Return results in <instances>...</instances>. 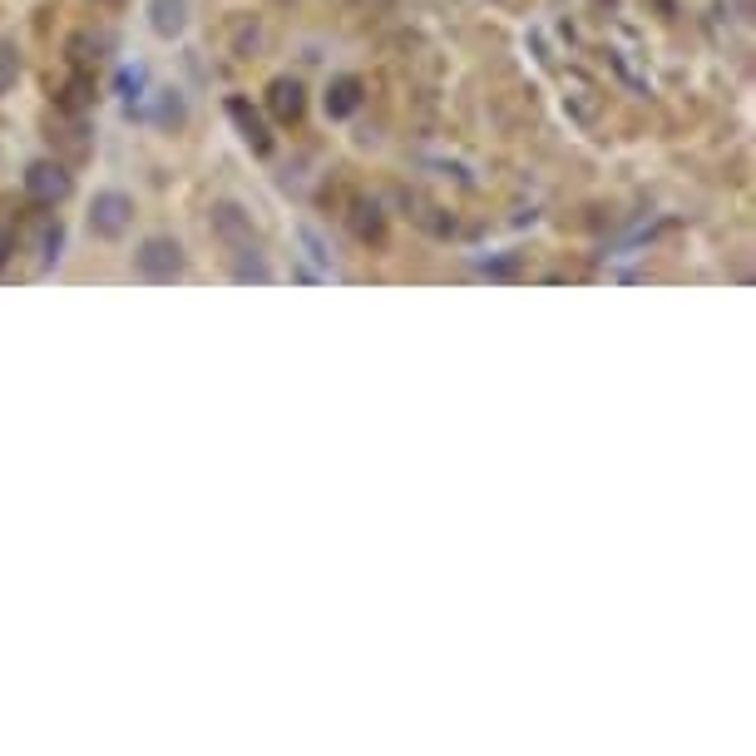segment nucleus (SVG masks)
I'll return each instance as SVG.
<instances>
[{"mask_svg":"<svg viewBox=\"0 0 756 756\" xmlns=\"http://www.w3.org/2000/svg\"><path fill=\"white\" fill-rule=\"evenodd\" d=\"M138 272L154 277V282H174L178 272H184V258H178V242L174 238H148L144 248H138Z\"/></svg>","mask_w":756,"mask_h":756,"instance_id":"obj_1","label":"nucleus"},{"mask_svg":"<svg viewBox=\"0 0 756 756\" xmlns=\"http://www.w3.org/2000/svg\"><path fill=\"white\" fill-rule=\"evenodd\" d=\"M130 213H134V204L124 194H100L90 208V228L100 232V238H120V232L130 228Z\"/></svg>","mask_w":756,"mask_h":756,"instance_id":"obj_2","label":"nucleus"},{"mask_svg":"<svg viewBox=\"0 0 756 756\" xmlns=\"http://www.w3.org/2000/svg\"><path fill=\"white\" fill-rule=\"evenodd\" d=\"M25 188H30V198H40V204H55V198L70 194V174L60 164H30Z\"/></svg>","mask_w":756,"mask_h":756,"instance_id":"obj_3","label":"nucleus"},{"mask_svg":"<svg viewBox=\"0 0 756 756\" xmlns=\"http://www.w3.org/2000/svg\"><path fill=\"white\" fill-rule=\"evenodd\" d=\"M228 114L242 124V138H248V144L258 148V154H268V144H272V138H268V130H262V120H258V114H252L242 100H228Z\"/></svg>","mask_w":756,"mask_h":756,"instance_id":"obj_4","label":"nucleus"},{"mask_svg":"<svg viewBox=\"0 0 756 756\" xmlns=\"http://www.w3.org/2000/svg\"><path fill=\"white\" fill-rule=\"evenodd\" d=\"M184 0H148V15H154V30L158 35H178L184 30Z\"/></svg>","mask_w":756,"mask_h":756,"instance_id":"obj_5","label":"nucleus"},{"mask_svg":"<svg viewBox=\"0 0 756 756\" xmlns=\"http://www.w3.org/2000/svg\"><path fill=\"white\" fill-rule=\"evenodd\" d=\"M272 114H277V120H297V114H302V90H297L292 80H277L272 84Z\"/></svg>","mask_w":756,"mask_h":756,"instance_id":"obj_6","label":"nucleus"},{"mask_svg":"<svg viewBox=\"0 0 756 756\" xmlns=\"http://www.w3.org/2000/svg\"><path fill=\"white\" fill-rule=\"evenodd\" d=\"M356 90H361L356 80H336L332 94H327V110H332V114H351V110H356V100H361Z\"/></svg>","mask_w":756,"mask_h":756,"instance_id":"obj_7","label":"nucleus"},{"mask_svg":"<svg viewBox=\"0 0 756 756\" xmlns=\"http://www.w3.org/2000/svg\"><path fill=\"white\" fill-rule=\"evenodd\" d=\"M15 55H10V50H0V90H10V84H15Z\"/></svg>","mask_w":756,"mask_h":756,"instance_id":"obj_8","label":"nucleus"}]
</instances>
